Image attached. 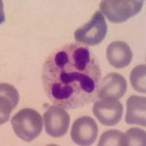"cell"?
I'll return each instance as SVG.
<instances>
[{
	"label": "cell",
	"mask_w": 146,
	"mask_h": 146,
	"mask_svg": "<svg viewBox=\"0 0 146 146\" xmlns=\"http://www.w3.org/2000/svg\"><path fill=\"white\" fill-rule=\"evenodd\" d=\"M42 81L53 104L67 110L77 109L97 98L102 81L100 64L86 46L64 45L45 60Z\"/></svg>",
	"instance_id": "6da1fadb"
},
{
	"label": "cell",
	"mask_w": 146,
	"mask_h": 146,
	"mask_svg": "<svg viewBox=\"0 0 146 146\" xmlns=\"http://www.w3.org/2000/svg\"><path fill=\"white\" fill-rule=\"evenodd\" d=\"M15 135L25 142H32L42 131V118L40 113L32 108L20 110L11 119Z\"/></svg>",
	"instance_id": "7a4b0ae2"
},
{
	"label": "cell",
	"mask_w": 146,
	"mask_h": 146,
	"mask_svg": "<svg viewBox=\"0 0 146 146\" xmlns=\"http://www.w3.org/2000/svg\"><path fill=\"white\" fill-rule=\"evenodd\" d=\"M142 0H104L100 5L102 14L112 23H123L141 10Z\"/></svg>",
	"instance_id": "3957f363"
},
{
	"label": "cell",
	"mask_w": 146,
	"mask_h": 146,
	"mask_svg": "<svg viewBox=\"0 0 146 146\" xmlns=\"http://www.w3.org/2000/svg\"><path fill=\"white\" fill-rule=\"evenodd\" d=\"M108 32V25L101 12L96 11L91 20L75 32L77 42L83 45L95 46L100 44Z\"/></svg>",
	"instance_id": "277c9868"
},
{
	"label": "cell",
	"mask_w": 146,
	"mask_h": 146,
	"mask_svg": "<svg viewBox=\"0 0 146 146\" xmlns=\"http://www.w3.org/2000/svg\"><path fill=\"white\" fill-rule=\"evenodd\" d=\"M93 113L102 124L112 126L121 121L123 115V105L115 99H102L93 105Z\"/></svg>",
	"instance_id": "5b68a950"
},
{
	"label": "cell",
	"mask_w": 146,
	"mask_h": 146,
	"mask_svg": "<svg viewBox=\"0 0 146 146\" xmlns=\"http://www.w3.org/2000/svg\"><path fill=\"white\" fill-rule=\"evenodd\" d=\"M70 115L61 107L50 106L44 113L45 131L52 137H62L66 135L70 125Z\"/></svg>",
	"instance_id": "8992f818"
},
{
	"label": "cell",
	"mask_w": 146,
	"mask_h": 146,
	"mask_svg": "<svg viewBox=\"0 0 146 146\" xmlns=\"http://www.w3.org/2000/svg\"><path fill=\"white\" fill-rule=\"evenodd\" d=\"M97 135L98 126L89 116L78 118L72 126V139L79 145H91L96 141Z\"/></svg>",
	"instance_id": "52a82bcc"
},
{
	"label": "cell",
	"mask_w": 146,
	"mask_h": 146,
	"mask_svg": "<svg viewBox=\"0 0 146 146\" xmlns=\"http://www.w3.org/2000/svg\"><path fill=\"white\" fill-rule=\"evenodd\" d=\"M127 88L125 78L118 73L113 72L107 75L101 81L99 88L97 98L120 99L125 94Z\"/></svg>",
	"instance_id": "ba28073f"
},
{
	"label": "cell",
	"mask_w": 146,
	"mask_h": 146,
	"mask_svg": "<svg viewBox=\"0 0 146 146\" xmlns=\"http://www.w3.org/2000/svg\"><path fill=\"white\" fill-rule=\"evenodd\" d=\"M106 56L109 63L116 69L129 66L132 59L129 46L122 41H115L110 44L107 48Z\"/></svg>",
	"instance_id": "9c48e42d"
},
{
	"label": "cell",
	"mask_w": 146,
	"mask_h": 146,
	"mask_svg": "<svg viewBox=\"0 0 146 146\" xmlns=\"http://www.w3.org/2000/svg\"><path fill=\"white\" fill-rule=\"evenodd\" d=\"M19 102V94L16 88L8 83L0 84V120L6 123L10 113Z\"/></svg>",
	"instance_id": "30bf717a"
},
{
	"label": "cell",
	"mask_w": 146,
	"mask_h": 146,
	"mask_svg": "<svg viewBox=\"0 0 146 146\" xmlns=\"http://www.w3.org/2000/svg\"><path fill=\"white\" fill-rule=\"evenodd\" d=\"M126 120L128 124L146 126V98L132 95L126 102Z\"/></svg>",
	"instance_id": "8fae6325"
},
{
	"label": "cell",
	"mask_w": 146,
	"mask_h": 146,
	"mask_svg": "<svg viewBox=\"0 0 146 146\" xmlns=\"http://www.w3.org/2000/svg\"><path fill=\"white\" fill-rule=\"evenodd\" d=\"M146 66L140 64L135 66L130 74V82L133 88L139 93L145 94Z\"/></svg>",
	"instance_id": "7c38bea8"
},
{
	"label": "cell",
	"mask_w": 146,
	"mask_h": 146,
	"mask_svg": "<svg viewBox=\"0 0 146 146\" xmlns=\"http://www.w3.org/2000/svg\"><path fill=\"white\" fill-rule=\"evenodd\" d=\"M99 146H126L124 134L118 130H109L102 135Z\"/></svg>",
	"instance_id": "4fadbf2b"
},
{
	"label": "cell",
	"mask_w": 146,
	"mask_h": 146,
	"mask_svg": "<svg viewBox=\"0 0 146 146\" xmlns=\"http://www.w3.org/2000/svg\"><path fill=\"white\" fill-rule=\"evenodd\" d=\"M126 146L145 145V131L139 128H131L124 134Z\"/></svg>",
	"instance_id": "5bb4252c"
}]
</instances>
